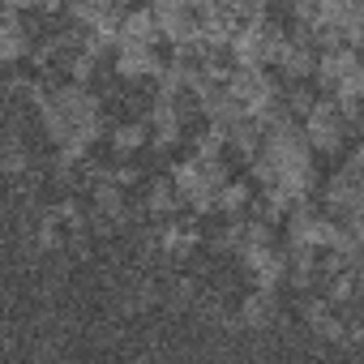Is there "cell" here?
Segmentation results:
<instances>
[{
	"instance_id": "6",
	"label": "cell",
	"mask_w": 364,
	"mask_h": 364,
	"mask_svg": "<svg viewBox=\"0 0 364 364\" xmlns=\"http://www.w3.org/2000/svg\"><path fill=\"white\" fill-rule=\"evenodd\" d=\"M141 137H146L141 124H120V129H116V146H120V150H137Z\"/></svg>"
},
{
	"instance_id": "5",
	"label": "cell",
	"mask_w": 364,
	"mask_h": 364,
	"mask_svg": "<svg viewBox=\"0 0 364 364\" xmlns=\"http://www.w3.org/2000/svg\"><path fill=\"white\" fill-rule=\"evenodd\" d=\"M146 202H150V210H154V215H171V210L180 206V193H176L171 180H163V185H154V189H150V198H146Z\"/></svg>"
},
{
	"instance_id": "1",
	"label": "cell",
	"mask_w": 364,
	"mask_h": 364,
	"mask_svg": "<svg viewBox=\"0 0 364 364\" xmlns=\"http://www.w3.org/2000/svg\"><path fill=\"white\" fill-rule=\"evenodd\" d=\"M116 69L124 77H154L159 73V56H154V43H137V39H120L116 43Z\"/></svg>"
},
{
	"instance_id": "2",
	"label": "cell",
	"mask_w": 364,
	"mask_h": 364,
	"mask_svg": "<svg viewBox=\"0 0 364 364\" xmlns=\"http://www.w3.org/2000/svg\"><path fill=\"white\" fill-rule=\"evenodd\" d=\"M274 309H279V300H274V287H262V291H253V296L245 300V309H240V321H245L249 330H266V326L274 321Z\"/></svg>"
},
{
	"instance_id": "3",
	"label": "cell",
	"mask_w": 364,
	"mask_h": 364,
	"mask_svg": "<svg viewBox=\"0 0 364 364\" xmlns=\"http://www.w3.org/2000/svg\"><path fill=\"white\" fill-rule=\"evenodd\" d=\"M26 31H22V18L18 9H9L5 18H0V60H22L26 56Z\"/></svg>"
},
{
	"instance_id": "4",
	"label": "cell",
	"mask_w": 364,
	"mask_h": 364,
	"mask_svg": "<svg viewBox=\"0 0 364 364\" xmlns=\"http://www.w3.org/2000/svg\"><path fill=\"white\" fill-rule=\"evenodd\" d=\"M120 39H137V43H159V18L150 9H137L120 22Z\"/></svg>"
}]
</instances>
